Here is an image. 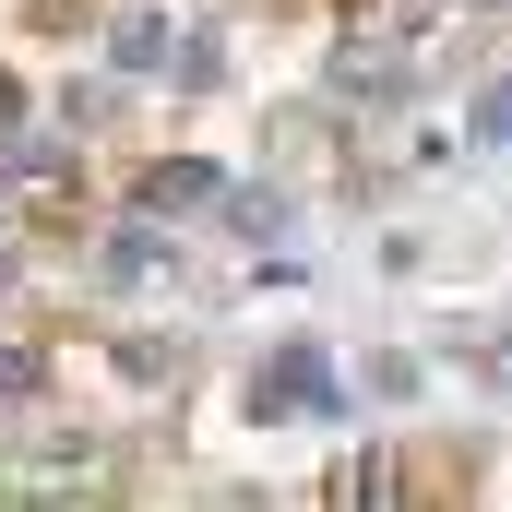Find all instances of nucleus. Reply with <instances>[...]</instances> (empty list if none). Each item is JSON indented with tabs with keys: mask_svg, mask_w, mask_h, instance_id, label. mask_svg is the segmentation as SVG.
Instances as JSON below:
<instances>
[{
	"mask_svg": "<svg viewBox=\"0 0 512 512\" xmlns=\"http://www.w3.org/2000/svg\"><path fill=\"white\" fill-rule=\"evenodd\" d=\"M286 405H334V370H322L310 346H286V358L251 382V417H286Z\"/></svg>",
	"mask_w": 512,
	"mask_h": 512,
	"instance_id": "obj_1",
	"label": "nucleus"
},
{
	"mask_svg": "<svg viewBox=\"0 0 512 512\" xmlns=\"http://www.w3.org/2000/svg\"><path fill=\"white\" fill-rule=\"evenodd\" d=\"M179 48H191V36H179L167 12H131L120 24V72H203V60H179Z\"/></svg>",
	"mask_w": 512,
	"mask_h": 512,
	"instance_id": "obj_2",
	"label": "nucleus"
},
{
	"mask_svg": "<svg viewBox=\"0 0 512 512\" xmlns=\"http://www.w3.org/2000/svg\"><path fill=\"white\" fill-rule=\"evenodd\" d=\"M191 203H215V167H203V155H167V167H143V215H191Z\"/></svg>",
	"mask_w": 512,
	"mask_h": 512,
	"instance_id": "obj_3",
	"label": "nucleus"
},
{
	"mask_svg": "<svg viewBox=\"0 0 512 512\" xmlns=\"http://www.w3.org/2000/svg\"><path fill=\"white\" fill-rule=\"evenodd\" d=\"M0 191H72V155L36 143V131H12V143H0Z\"/></svg>",
	"mask_w": 512,
	"mask_h": 512,
	"instance_id": "obj_4",
	"label": "nucleus"
},
{
	"mask_svg": "<svg viewBox=\"0 0 512 512\" xmlns=\"http://www.w3.org/2000/svg\"><path fill=\"white\" fill-rule=\"evenodd\" d=\"M334 501H393V465H382V453H358V465H334Z\"/></svg>",
	"mask_w": 512,
	"mask_h": 512,
	"instance_id": "obj_5",
	"label": "nucleus"
},
{
	"mask_svg": "<svg viewBox=\"0 0 512 512\" xmlns=\"http://www.w3.org/2000/svg\"><path fill=\"white\" fill-rule=\"evenodd\" d=\"M48 382V358H36V346H0V405H12V393H36Z\"/></svg>",
	"mask_w": 512,
	"mask_h": 512,
	"instance_id": "obj_6",
	"label": "nucleus"
},
{
	"mask_svg": "<svg viewBox=\"0 0 512 512\" xmlns=\"http://www.w3.org/2000/svg\"><path fill=\"white\" fill-rule=\"evenodd\" d=\"M108 274H155V215H143V227H120V251H108Z\"/></svg>",
	"mask_w": 512,
	"mask_h": 512,
	"instance_id": "obj_7",
	"label": "nucleus"
},
{
	"mask_svg": "<svg viewBox=\"0 0 512 512\" xmlns=\"http://www.w3.org/2000/svg\"><path fill=\"white\" fill-rule=\"evenodd\" d=\"M477 143H512V84H489V96H477Z\"/></svg>",
	"mask_w": 512,
	"mask_h": 512,
	"instance_id": "obj_8",
	"label": "nucleus"
}]
</instances>
